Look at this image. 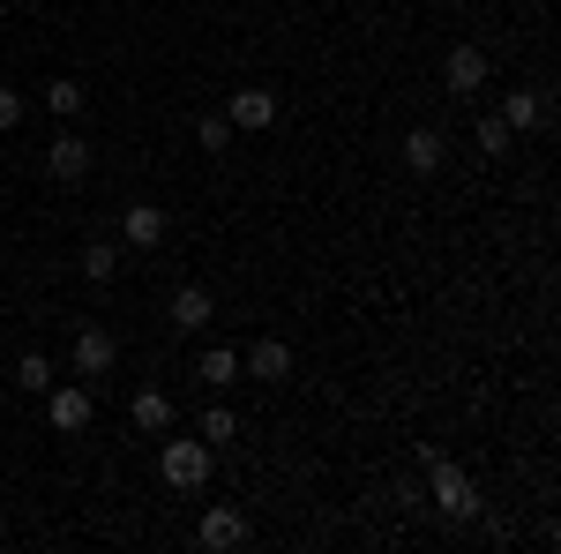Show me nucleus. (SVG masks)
<instances>
[{
  "mask_svg": "<svg viewBox=\"0 0 561 554\" xmlns=\"http://www.w3.org/2000/svg\"><path fill=\"white\" fill-rule=\"evenodd\" d=\"M427 472H434V510L449 517V524H457V517H472V510H479L472 479H465V472L449 465V457H442V450H427Z\"/></svg>",
  "mask_w": 561,
  "mask_h": 554,
  "instance_id": "1",
  "label": "nucleus"
},
{
  "mask_svg": "<svg viewBox=\"0 0 561 554\" xmlns=\"http://www.w3.org/2000/svg\"><path fill=\"white\" fill-rule=\"evenodd\" d=\"M210 442H158V472L173 479V487H203L210 479Z\"/></svg>",
  "mask_w": 561,
  "mask_h": 554,
  "instance_id": "2",
  "label": "nucleus"
},
{
  "mask_svg": "<svg viewBox=\"0 0 561 554\" xmlns=\"http://www.w3.org/2000/svg\"><path fill=\"white\" fill-rule=\"evenodd\" d=\"M90 412H98V397H90V383H68V389H53V427L60 434H83Z\"/></svg>",
  "mask_w": 561,
  "mask_h": 554,
  "instance_id": "3",
  "label": "nucleus"
},
{
  "mask_svg": "<svg viewBox=\"0 0 561 554\" xmlns=\"http://www.w3.org/2000/svg\"><path fill=\"white\" fill-rule=\"evenodd\" d=\"M113 360H121V344L105 338V330H83V338H76V375H83V383L113 375Z\"/></svg>",
  "mask_w": 561,
  "mask_h": 554,
  "instance_id": "4",
  "label": "nucleus"
},
{
  "mask_svg": "<svg viewBox=\"0 0 561 554\" xmlns=\"http://www.w3.org/2000/svg\"><path fill=\"white\" fill-rule=\"evenodd\" d=\"M210 323H217L210 285H180L173 293V330H210Z\"/></svg>",
  "mask_w": 561,
  "mask_h": 554,
  "instance_id": "5",
  "label": "nucleus"
},
{
  "mask_svg": "<svg viewBox=\"0 0 561 554\" xmlns=\"http://www.w3.org/2000/svg\"><path fill=\"white\" fill-rule=\"evenodd\" d=\"M248 375L285 383V375H293V344H285V338H255V344H248Z\"/></svg>",
  "mask_w": 561,
  "mask_h": 554,
  "instance_id": "6",
  "label": "nucleus"
},
{
  "mask_svg": "<svg viewBox=\"0 0 561 554\" xmlns=\"http://www.w3.org/2000/svg\"><path fill=\"white\" fill-rule=\"evenodd\" d=\"M121 233H128V248H158V240H165V211H158V203H128Z\"/></svg>",
  "mask_w": 561,
  "mask_h": 554,
  "instance_id": "7",
  "label": "nucleus"
},
{
  "mask_svg": "<svg viewBox=\"0 0 561 554\" xmlns=\"http://www.w3.org/2000/svg\"><path fill=\"white\" fill-rule=\"evenodd\" d=\"M45 166H53V180H83L90 172V143L83 135H60V143L45 150Z\"/></svg>",
  "mask_w": 561,
  "mask_h": 554,
  "instance_id": "8",
  "label": "nucleus"
},
{
  "mask_svg": "<svg viewBox=\"0 0 561 554\" xmlns=\"http://www.w3.org/2000/svg\"><path fill=\"white\" fill-rule=\"evenodd\" d=\"M479 83H486V53H479V45H457V53H449V90L472 98Z\"/></svg>",
  "mask_w": 561,
  "mask_h": 554,
  "instance_id": "9",
  "label": "nucleus"
},
{
  "mask_svg": "<svg viewBox=\"0 0 561 554\" xmlns=\"http://www.w3.org/2000/svg\"><path fill=\"white\" fill-rule=\"evenodd\" d=\"M502 121H510V135L539 128V121H547V98H539V90H510V98H502Z\"/></svg>",
  "mask_w": 561,
  "mask_h": 554,
  "instance_id": "10",
  "label": "nucleus"
},
{
  "mask_svg": "<svg viewBox=\"0 0 561 554\" xmlns=\"http://www.w3.org/2000/svg\"><path fill=\"white\" fill-rule=\"evenodd\" d=\"M270 121H277V98L270 90H240L232 98V128H270Z\"/></svg>",
  "mask_w": 561,
  "mask_h": 554,
  "instance_id": "11",
  "label": "nucleus"
},
{
  "mask_svg": "<svg viewBox=\"0 0 561 554\" xmlns=\"http://www.w3.org/2000/svg\"><path fill=\"white\" fill-rule=\"evenodd\" d=\"M248 540V517L240 510H210L203 517V547H240Z\"/></svg>",
  "mask_w": 561,
  "mask_h": 554,
  "instance_id": "12",
  "label": "nucleus"
},
{
  "mask_svg": "<svg viewBox=\"0 0 561 554\" xmlns=\"http://www.w3.org/2000/svg\"><path fill=\"white\" fill-rule=\"evenodd\" d=\"M135 427H142V434H165V427H173V397H165V389H142V397H135Z\"/></svg>",
  "mask_w": 561,
  "mask_h": 554,
  "instance_id": "13",
  "label": "nucleus"
},
{
  "mask_svg": "<svg viewBox=\"0 0 561 554\" xmlns=\"http://www.w3.org/2000/svg\"><path fill=\"white\" fill-rule=\"evenodd\" d=\"M404 166H412V172H434V166H442V135H434V128H412V135H404Z\"/></svg>",
  "mask_w": 561,
  "mask_h": 554,
  "instance_id": "14",
  "label": "nucleus"
},
{
  "mask_svg": "<svg viewBox=\"0 0 561 554\" xmlns=\"http://www.w3.org/2000/svg\"><path fill=\"white\" fill-rule=\"evenodd\" d=\"M113 270H121V248H113V240H90L83 248V278L90 285H113Z\"/></svg>",
  "mask_w": 561,
  "mask_h": 554,
  "instance_id": "15",
  "label": "nucleus"
},
{
  "mask_svg": "<svg viewBox=\"0 0 561 554\" xmlns=\"http://www.w3.org/2000/svg\"><path fill=\"white\" fill-rule=\"evenodd\" d=\"M83 98H90V90L76 83V76H60V83L45 90V105H53V113H60V121H76V113H83Z\"/></svg>",
  "mask_w": 561,
  "mask_h": 554,
  "instance_id": "16",
  "label": "nucleus"
},
{
  "mask_svg": "<svg viewBox=\"0 0 561 554\" xmlns=\"http://www.w3.org/2000/svg\"><path fill=\"white\" fill-rule=\"evenodd\" d=\"M195 375H203V383H232V375H240V352H225V344H210V352L195 360Z\"/></svg>",
  "mask_w": 561,
  "mask_h": 554,
  "instance_id": "17",
  "label": "nucleus"
},
{
  "mask_svg": "<svg viewBox=\"0 0 561 554\" xmlns=\"http://www.w3.org/2000/svg\"><path fill=\"white\" fill-rule=\"evenodd\" d=\"M15 383L31 389V397H38V389H53V360H45V352H23V360H15Z\"/></svg>",
  "mask_w": 561,
  "mask_h": 554,
  "instance_id": "18",
  "label": "nucleus"
},
{
  "mask_svg": "<svg viewBox=\"0 0 561 554\" xmlns=\"http://www.w3.org/2000/svg\"><path fill=\"white\" fill-rule=\"evenodd\" d=\"M472 143L486 150V158H510V143H517V135H510V121L494 113V121H479V135H472Z\"/></svg>",
  "mask_w": 561,
  "mask_h": 554,
  "instance_id": "19",
  "label": "nucleus"
},
{
  "mask_svg": "<svg viewBox=\"0 0 561 554\" xmlns=\"http://www.w3.org/2000/svg\"><path fill=\"white\" fill-rule=\"evenodd\" d=\"M195 143H203V150H225V143H232V121H217V113H203V121H195Z\"/></svg>",
  "mask_w": 561,
  "mask_h": 554,
  "instance_id": "20",
  "label": "nucleus"
},
{
  "mask_svg": "<svg viewBox=\"0 0 561 554\" xmlns=\"http://www.w3.org/2000/svg\"><path fill=\"white\" fill-rule=\"evenodd\" d=\"M232 434H240V420H232V412H225V405H210V412H203V442H232Z\"/></svg>",
  "mask_w": 561,
  "mask_h": 554,
  "instance_id": "21",
  "label": "nucleus"
},
{
  "mask_svg": "<svg viewBox=\"0 0 561 554\" xmlns=\"http://www.w3.org/2000/svg\"><path fill=\"white\" fill-rule=\"evenodd\" d=\"M23 128V90H0V135Z\"/></svg>",
  "mask_w": 561,
  "mask_h": 554,
  "instance_id": "22",
  "label": "nucleus"
},
{
  "mask_svg": "<svg viewBox=\"0 0 561 554\" xmlns=\"http://www.w3.org/2000/svg\"><path fill=\"white\" fill-rule=\"evenodd\" d=\"M0 23H8V0H0Z\"/></svg>",
  "mask_w": 561,
  "mask_h": 554,
  "instance_id": "23",
  "label": "nucleus"
}]
</instances>
